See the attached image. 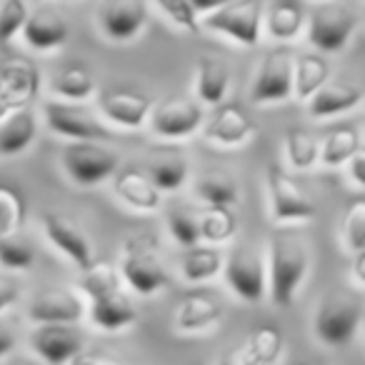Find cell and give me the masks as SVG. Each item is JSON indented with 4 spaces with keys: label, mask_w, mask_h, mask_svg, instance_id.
I'll return each mask as SVG.
<instances>
[{
    "label": "cell",
    "mask_w": 365,
    "mask_h": 365,
    "mask_svg": "<svg viewBox=\"0 0 365 365\" xmlns=\"http://www.w3.org/2000/svg\"><path fill=\"white\" fill-rule=\"evenodd\" d=\"M265 260H268V300L275 308H288L293 305L310 270V250L300 228L293 225L275 228L265 248Z\"/></svg>",
    "instance_id": "6da1fadb"
},
{
    "label": "cell",
    "mask_w": 365,
    "mask_h": 365,
    "mask_svg": "<svg viewBox=\"0 0 365 365\" xmlns=\"http://www.w3.org/2000/svg\"><path fill=\"white\" fill-rule=\"evenodd\" d=\"M123 275L108 263H93L81 273V293L88 300V318L103 333H120L138 320V308L123 290Z\"/></svg>",
    "instance_id": "7a4b0ae2"
},
{
    "label": "cell",
    "mask_w": 365,
    "mask_h": 365,
    "mask_svg": "<svg viewBox=\"0 0 365 365\" xmlns=\"http://www.w3.org/2000/svg\"><path fill=\"white\" fill-rule=\"evenodd\" d=\"M118 270H120L128 288L143 298L160 293L170 283V275H168V268L160 258V250H158V240L148 233L130 235L123 243Z\"/></svg>",
    "instance_id": "3957f363"
},
{
    "label": "cell",
    "mask_w": 365,
    "mask_h": 365,
    "mask_svg": "<svg viewBox=\"0 0 365 365\" xmlns=\"http://www.w3.org/2000/svg\"><path fill=\"white\" fill-rule=\"evenodd\" d=\"M63 170L78 188H93L120 170V155L103 140H71L63 150Z\"/></svg>",
    "instance_id": "277c9868"
},
{
    "label": "cell",
    "mask_w": 365,
    "mask_h": 365,
    "mask_svg": "<svg viewBox=\"0 0 365 365\" xmlns=\"http://www.w3.org/2000/svg\"><path fill=\"white\" fill-rule=\"evenodd\" d=\"M265 188H268L270 218L278 225H303L318 215L315 200L300 188V182L285 168L275 163L265 170Z\"/></svg>",
    "instance_id": "5b68a950"
},
{
    "label": "cell",
    "mask_w": 365,
    "mask_h": 365,
    "mask_svg": "<svg viewBox=\"0 0 365 365\" xmlns=\"http://www.w3.org/2000/svg\"><path fill=\"white\" fill-rule=\"evenodd\" d=\"M295 96V56L290 48H270L258 63V71L250 83V103L253 106H273L285 103Z\"/></svg>",
    "instance_id": "8992f818"
},
{
    "label": "cell",
    "mask_w": 365,
    "mask_h": 365,
    "mask_svg": "<svg viewBox=\"0 0 365 365\" xmlns=\"http://www.w3.org/2000/svg\"><path fill=\"white\" fill-rule=\"evenodd\" d=\"M43 120L56 135L68 140H110L113 133L108 120L93 113L86 103L73 101H46L43 103Z\"/></svg>",
    "instance_id": "52a82bcc"
},
{
    "label": "cell",
    "mask_w": 365,
    "mask_h": 365,
    "mask_svg": "<svg viewBox=\"0 0 365 365\" xmlns=\"http://www.w3.org/2000/svg\"><path fill=\"white\" fill-rule=\"evenodd\" d=\"M355 28H358V18L348 6L325 0L308 13L305 38L318 53H338L350 43Z\"/></svg>",
    "instance_id": "ba28073f"
},
{
    "label": "cell",
    "mask_w": 365,
    "mask_h": 365,
    "mask_svg": "<svg viewBox=\"0 0 365 365\" xmlns=\"http://www.w3.org/2000/svg\"><path fill=\"white\" fill-rule=\"evenodd\" d=\"M365 323V310L353 298H328L318 305L313 315V335L328 348H345L353 343L360 325Z\"/></svg>",
    "instance_id": "9c48e42d"
},
{
    "label": "cell",
    "mask_w": 365,
    "mask_h": 365,
    "mask_svg": "<svg viewBox=\"0 0 365 365\" xmlns=\"http://www.w3.org/2000/svg\"><path fill=\"white\" fill-rule=\"evenodd\" d=\"M225 285L243 303H260L268 298V260L258 248H233L223 270Z\"/></svg>",
    "instance_id": "30bf717a"
},
{
    "label": "cell",
    "mask_w": 365,
    "mask_h": 365,
    "mask_svg": "<svg viewBox=\"0 0 365 365\" xmlns=\"http://www.w3.org/2000/svg\"><path fill=\"white\" fill-rule=\"evenodd\" d=\"M265 8L260 0H235L203 18V28L230 38L243 48H255L263 33Z\"/></svg>",
    "instance_id": "8fae6325"
},
{
    "label": "cell",
    "mask_w": 365,
    "mask_h": 365,
    "mask_svg": "<svg viewBox=\"0 0 365 365\" xmlns=\"http://www.w3.org/2000/svg\"><path fill=\"white\" fill-rule=\"evenodd\" d=\"M150 133L160 140L175 143L195 135L205 125V108L198 98H165L150 113Z\"/></svg>",
    "instance_id": "7c38bea8"
},
{
    "label": "cell",
    "mask_w": 365,
    "mask_h": 365,
    "mask_svg": "<svg viewBox=\"0 0 365 365\" xmlns=\"http://www.w3.org/2000/svg\"><path fill=\"white\" fill-rule=\"evenodd\" d=\"M41 228H43V235H46L48 243H51L61 255H66L81 273L96 263L91 238H88L86 230H83L73 218H68V215H63V213H43Z\"/></svg>",
    "instance_id": "4fadbf2b"
},
{
    "label": "cell",
    "mask_w": 365,
    "mask_h": 365,
    "mask_svg": "<svg viewBox=\"0 0 365 365\" xmlns=\"http://www.w3.org/2000/svg\"><path fill=\"white\" fill-rule=\"evenodd\" d=\"M28 345L46 365H71V360L86 348V338L71 323H43L28 335Z\"/></svg>",
    "instance_id": "5bb4252c"
},
{
    "label": "cell",
    "mask_w": 365,
    "mask_h": 365,
    "mask_svg": "<svg viewBox=\"0 0 365 365\" xmlns=\"http://www.w3.org/2000/svg\"><path fill=\"white\" fill-rule=\"evenodd\" d=\"M153 108L155 103L148 93L130 91V88H113L98 96L101 115L120 130H140L143 125H148Z\"/></svg>",
    "instance_id": "9a60e30c"
},
{
    "label": "cell",
    "mask_w": 365,
    "mask_h": 365,
    "mask_svg": "<svg viewBox=\"0 0 365 365\" xmlns=\"http://www.w3.org/2000/svg\"><path fill=\"white\" fill-rule=\"evenodd\" d=\"M203 138L205 143L220 148V150H238V148H245L255 138V123L238 106L223 103L205 120Z\"/></svg>",
    "instance_id": "2e32d148"
},
{
    "label": "cell",
    "mask_w": 365,
    "mask_h": 365,
    "mask_svg": "<svg viewBox=\"0 0 365 365\" xmlns=\"http://www.w3.org/2000/svg\"><path fill=\"white\" fill-rule=\"evenodd\" d=\"M88 313V303L81 293L68 288H51L38 293L28 303V318L36 325L43 323H71L78 325Z\"/></svg>",
    "instance_id": "e0dca14e"
},
{
    "label": "cell",
    "mask_w": 365,
    "mask_h": 365,
    "mask_svg": "<svg viewBox=\"0 0 365 365\" xmlns=\"http://www.w3.org/2000/svg\"><path fill=\"white\" fill-rule=\"evenodd\" d=\"M113 193L123 205L138 213H155L163 203V190L155 185L150 173L140 168H120L113 175Z\"/></svg>",
    "instance_id": "ac0fdd59"
},
{
    "label": "cell",
    "mask_w": 365,
    "mask_h": 365,
    "mask_svg": "<svg viewBox=\"0 0 365 365\" xmlns=\"http://www.w3.org/2000/svg\"><path fill=\"white\" fill-rule=\"evenodd\" d=\"M101 28L106 38L128 43L140 36L148 23V0H106L101 8Z\"/></svg>",
    "instance_id": "d6986e66"
},
{
    "label": "cell",
    "mask_w": 365,
    "mask_h": 365,
    "mask_svg": "<svg viewBox=\"0 0 365 365\" xmlns=\"http://www.w3.org/2000/svg\"><path fill=\"white\" fill-rule=\"evenodd\" d=\"M38 86H41V73L33 63L23 58L0 63V101L13 113L28 108V103L36 98Z\"/></svg>",
    "instance_id": "ffe728a7"
},
{
    "label": "cell",
    "mask_w": 365,
    "mask_h": 365,
    "mask_svg": "<svg viewBox=\"0 0 365 365\" xmlns=\"http://www.w3.org/2000/svg\"><path fill=\"white\" fill-rule=\"evenodd\" d=\"M225 308L218 298L208 293H188L178 303L175 330L178 333H205L223 320Z\"/></svg>",
    "instance_id": "44dd1931"
},
{
    "label": "cell",
    "mask_w": 365,
    "mask_h": 365,
    "mask_svg": "<svg viewBox=\"0 0 365 365\" xmlns=\"http://www.w3.org/2000/svg\"><path fill=\"white\" fill-rule=\"evenodd\" d=\"M71 36V28H68V21L53 8H38L28 16V23L23 28V41H26L28 48L33 51H56Z\"/></svg>",
    "instance_id": "7402d4cb"
},
{
    "label": "cell",
    "mask_w": 365,
    "mask_h": 365,
    "mask_svg": "<svg viewBox=\"0 0 365 365\" xmlns=\"http://www.w3.org/2000/svg\"><path fill=\"white\" fill-rule=\"evenodd\" d=\"M365 91L350 83H328L323 86L308 103H305V113L313 120H328V118L343 115L350 113L363 103Z\"/></svg>",
    "instance_id": "603a6c76"
},
{
    "label": "cell",
    "mask_w": 365,
    "mask_h": 365,
    "mask_svg": "<svg viewBox=\"0 0 365 365\" xmlns=\"http://www.w3.org/2000/svg\"><path fill=\"white\" fill-rule=\"evenodd\" d=\"M225 260H228V253L223 250V245L198 243L193 248H185V253H182L180 275L190 285L210 283L218 275H223Z\"/></svg>",
    "instance_id": "cb8c5ba5"
},
{
    "label": "cell",
    "mask_w": 365,
    "mask_h": 365,
    "mask_svg": "<svg viewBox=\"0 0 365 365\" xmlns=\"http://www.w3.org/2000/svg\"><path fill=\"white\" fill-rule=\"evenodd\" d=\"M148 173L163 193H175L190 178V163L175 145H163L148 160Z\"/></svg>",
    "instance_id": "d4e9b609"
},
{
    "label": "cell",
    "mask_w": 365,
    "mask_h": 365,
    "mask_svg": "<svg viewBox=\"0 0 365 365\" xmlns=\"http://www.w3.org/2000/svg\"><path fill=\"white\" fill-rule=\"evenodd\" d=\"M308 26V13L303 11L300 0H273L265 8L263 31L278 43H290Z\"/></svg>",
    "instance_id": "484cf974"
},
{
    "label": "cell",
    "mask_w": 365,
    "mask_h": 365,
    "mask_svg": "<svg viewBox=\"0 0 365 365\" xmlns=\"http://www.w3.org/2000/svg\"><path fill=\"white\" fill-rule=\"evenodd\" d=\"M38 140V115L31 108L11 113L0 123V158H16Z\"/></svg>",
    "instance_id": "4316f807"
},
{
    "label": "cell",
    "mask_w": 365,
    "mask_h": 365,
    "mask_svg": "<svg viewBox=\"0 0 365 365\" xmlns=\"http://www.w3.org/2000/svg\"><path fill=\"white\" fill-rule=\"evenodd\" d=\"M230 91V71L223 61L203 56L195 66V98L203 106H223Z\"/></svg>",
    "instance_id": "83f0119b"
},
{
    "label": "cell",
    "mask_w": 365,
    "mask_h": 365,
    "mask_svg": "<svg viewBox=\"0 0 365 365\" xmlns=\"http://www.w3.org/2000/svg\"><path fill=\"white\" fill-rule=\"evenodd\" d=\"M235 350L245 365H275L283 358L285 338L278 328L263 325V328H255Z\"/></svg>",
    "instance_id": "f1b7e54d"
},
{
    "label": "cell",
    "mask_w": 365,
    "mask_h": 365,
    "mask_svg": "<svg viewBox=\"0 0 365 365\" xmlns=\"http://www.w3.org/2000/svg\"><path fill=\"white\" fill-rule=\"evenodd\" d=\"M330 83V63L325 53L295 56V98L308 103L323 86Z\"/></svg>",
    "instance_id": "f546056e"
},
{
    "label": "cell",
    "mask_w": 365,
    "mask_h": 365,
    "mask_svg": "<svg viewBox=\"0 0 365 365\" xmlns=\"http://www.w3.org/2000/svg\"><path fill=\"white\" fill-rule=\"evenodd\" d=\"M51 91L61 101H73V103H86L98 93L96 76L83 66H66L63 71H58L51 81Z\"/></svg>",
    "instance_id": "4dcf8cb0"
},
{
    "label": "cell",
    "mask_w": 365,
    "mask_h": 365,
    "mask_svg": "<svg viewBox=\"0 0 365 365\" xmlns=\"http://www.w3.org/2000/svg\"><path fill=\"white\" fill-rule=\"evenodd\" d=\"M363 145V135L355 125H338L320 143V165L340 168L348 165L350 158Z\"/></svg>",
    "instance_id": "1f68e13d"
},
{
    "label": "cell",
    "mask_w": 365,
    "mask_h": 365,
    "mask_svg": "<svg viewBox=\"0 0 365 365\" xmlns=\"http://www.w3.org/2000/svg\"><path fill=\"white\" fill-rule=\"evenodd\" d=\"M193 193L205 208H215V205H230L233 208L238 203V182L228 175V173H205L193 182Z\"/></svg>",
    "instance_id": "d6a6232c"
},
{
    "label": "cell",
    "mask_w": 365,
    "mask_h": 365,
    "mask_svg": "<svg viewBox=\"0 0 365 365\" xmlns=\"http://www.w3.org/2000/svg\"><path fill=\"white\" fill-rule=\"evenodd\" d=\"M285 163L290 170H313L320 163V143L303 128H290L283 138Z\"/></svg>",
    "instance_id": "836d02e7"
},
{
    "label": "cell",
    "mask_w": 365,
    "mask_h": 365,
    "mask_svg": "<svg viewBox=\"0 0 365 365\" xmlns=\"http://www.w3.org/2000/svg\"><path fill=\"white\" fill-rule=\"evenodd\" d=\"M238 235V215L230 205H215L200 213V238L210 245H225Z\"/></svg>",
    "instance_id": "e575fe53"
},
{
    "label": "cell",
    "mask_w": 365,
    "mask_h": 365,
    "mask_svg": "<svg viewBox=\"0 0 365 365\" xmlns=\"http://www.w3.org/2000/svg\"><path fill=\"white\" fill-rule=\"evenodd\" d=\"M33 263H36V248L26 235H21L18 230L0 233V268L11 273H23L33 268Z\"/></svg>",
    "instance_id": "d590c367"
},
{
    "label": "cell",
    "mask_w": 365,
    "mask_h": 365,
    "mask_svg": "<svg viewBox=\"0 0 365 365\" xmlns=\"http://www.w3.org/2000/svg\"><path fill=\"white\" fill-rule=\"evenodd\" d=\"M168 233L180 248H193V245L203 243L200 238V215L190 213L188 208H173L165 218Z\"/></svg>",
    "instance_id": "8d00e7d4"
},
{
    "label": "cell",
    "mask_w": 365,
    "mask_h": 365,
    "mask_svg": "<svg viewBox=\"0 0 365 365\" xmlns=\"http://www.w3.org/2000/svg\"><path fill=\"white\" fill-rule=\"evenodd\" d=\"M340 235H343V243L350 253L365 250V198L348 205L343 223H340Z\"/></svg>",
    "instance_id": "74e56055"
},
{
    "label": "cell",
    "mask_w": 365,
    "mask_h": 365,
    "mask_svg": "<svg viewBox=\"0 0 365 365\" xmlns=\"http://www.w3.org/2000/svg\"><path fill=\"white\" fill-rule=\"evenodd\" d=\"M28 11L26 0H3L0 6V48L8 46L18 33H23L28 23Z\"/></svg>",
    "instance_id": "f35d334b"
},
{
    "label": "cell",
    "mask_w": 365,
    "mask_h": 365,
    "mask_svg": "<svg viewBox=\"0 0 365 365\" xmlns=\"http://www.w3.org/2000/svg\"><path fill=\"white\" fill-rule=\"evenodd\" d=\"M155 6L163 11V16L178 28L188 33L200 31V13L195 11L193 0H155Z\"/></svg>",
    "instance_id": "ab89813d"
},
{
    "label": "cell",
    "mask_w": 365,
    "mask_h": 365,
    "mask_svg": "<svg viewBox=\"0 0 365 365\" xmlns=\"http://www.w3.org/2000/svg\"><path fill=\"white\" fill-rule=\"evenodd\" d=\"M71 365H128L123 360H118L115 355H108L103 350H88L83 348L76 358L71 360Z\"/></svg>",
    "instance_id": "60d3db41"
},
{
    "label": "cell",
    "mask_w": 365,
    "mask_h": 365,
    "mask_svg": "<svg viewBox=\"0 0 365 365\" xmlns=\"http://www.w3.org/2000/svg\"><path fill=\"white\" fill-rule=\"evenodd\" d=\"M18 298H21V288H18V283L8 278V275L0 273V315L6 313L8 308H13V305L18 303Z\"/></svg>",
    "instance_id": "b9f144b4"
},
{
    "label": "cell",
    "mask_w": 365,
    "mask_h": 365,
    "mask_svg": "<svg viewBox=\"0 0 365 365\" xmlns=\"http://www.w3.org/2000/svg\"><path fill=\"white\" fill-rule=\"evenodd\" d=\"M345 168H348L350 182H353V185H358L360 190H365V143L358 148V153L350 158Z\"/></svg>",
    "instance_id": "7bdbcfd3"
},
{
    "label": "cell",
    "mask_w": 365,
    "mask_h": 365,
    "mask_svg": "<svg viewBox=\"0 0 365 365\" xmlns=\"http://www.w3.org/2000/svg\"><path fill=\"white\" fill-rule=\"evenodd\" d=\"M350 278L358 288H365V250L353 253V263H350Z\"/></svg>",
    "instance_id": "ee69618b"
},
{
    "label": "cell",
    "mask_w": 365,
    "mask_h": 365,
    "mask_svg": "<svg viewBox=\"0 0 365 365\" xmlns=\"http://www.w3.org/2000/svg\"><path fill=\"white\" fill-rule=\"evenodd\" d=\"M225 3H230V0H193L195 11H198L200 16H208V13L218 11V8H223Z\"/></svg>",
    "instance_id": "f6af8a7d"
},
{
    "label": "cell",
    "mask_w": 365,
    "mask_h": 365,
    "mask_svg": "<svg viewBox=\"0 0 365 365\" xmlns=\"http://www.w3.org/2000/svg\"><path fill=\"white\" fill-rule=\"evenodd\" d=\"M13 348H16V335L8 333V330H0V358L11 355Z\"/></svg>",
    "instance_id": "bcb514c9"
},
{
    "label": "cell",
    "mask_w": 365,
    "mask_h": 365,
    "mask_svg": "<svg viewBox=\"0 0 365 365\" xmlns=\"http://www.w3.org/2000/svg\"><path fill=\"white\" fill-rule=\"evenodd\" d=\"M215 365H245V363H243V358L238 355V350H233V353L223 355V358H220Z\"/></svg>",
    "instance_id": "7dc6e473"
},
{
    "label": "cell",
    "mask_w": 365,
    "mask_h": 365,
    "mask_svg": "<svg viewBox=\"0 0 365 365\" xmlns=\"http://www.w3.org/2000/svg\"><path fill=\"white\" fill-rule=\"evenodd\" d=\"M6 365H46L43 360H33V358H26V355H16V358H11Z\"/></svg>",
    "instance_id": "c3c4849f"
},
{
    "label": "cell",
    "mask_w": 365,
    "mask_h": 365,
    "mask_svg": "<svg viewBox=\"0 0 365 365\" xmlns=\"http://www.w3.org/2000/svg\"><path fill=\"white\" fill-rule=\"evenodd\" d=\"M303 365H315V363H303Z\"/></svg>",
    "instance_id": "681fc988"
},
{
    "label": "cell",
    "mask_w": 365,
    "mask_h": 365,
    "mask_svg": "<svg viewBox=\"0 0 365 365\" xmlns=\"http://www.w3.org/2000/svg\"><path fill=\"white\" fill-rule=\"evenodd\" d=\"M363 106H365V98H363Z\"/></svg>",
    "instance_id": "f907efd6"
},
{
    "label": "cell",
    "mask_w": 365,
    "mask_h": 365,
    "mask_svg": "<svg viewBox=\"0 0 365 365\" xmlns=\"http://www.w3.org/2000/svg\"><path fill=\"white\" fill-rule=\"evenodd\" d=\"M363 135H365V130H363Z\"/></svg>",
    "instance_id": "816d5d0a"
},
{
    "label": "cell",
    "mask_w": 365,
    "mask_h": 365,
    "mask_svg": "<svg viewBox=\"0 0 365 365\" xmlns=\"http://www.w3.org/2000/svg\"><path fill=\"white\" fill-rule=\"evenodd\" d=\"M363 328H365V323H363Z\"/></svg>",
    "instance_id": "f5cc1de1"
}]
</instances>
